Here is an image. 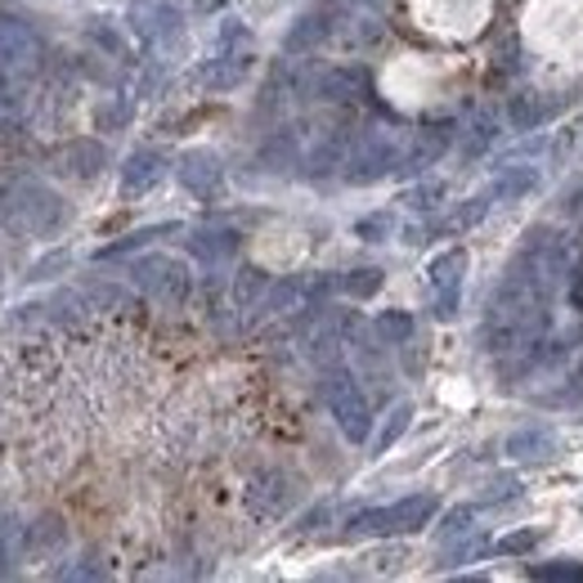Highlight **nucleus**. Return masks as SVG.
Wrapping results in <instances>:
<instances>
[]
</instances>
